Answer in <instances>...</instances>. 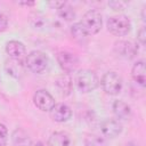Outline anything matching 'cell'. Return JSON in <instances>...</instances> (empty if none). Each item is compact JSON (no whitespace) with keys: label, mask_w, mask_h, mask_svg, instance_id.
<instances>
[{"label":"cell","mask_w":146,"mask_h":146,"mask_svg":"<svg viewBox=\"0 0 146 146\" xmlns=\"http://www.w3.org/2000/svg\"><path fill=\"white\" fill-rule=\"evenodd\" d=\"M78 24L86 36L94 35L100 31L103 26V18L98 10L90 9L82 16L81 21Z\"/></svg>","instance_id":"cell-1"},{"label":"cell","mask_w":146,"mask_h":146,"mask_svg":"<svg viewBox=\"0 0 146 146\" xmlns=\"http://www.w3.org/2000/svg\"><path fill=\"white\" fill-rule=\"evenodd\" d=\"M100 83L103 90L108 95H117L122 89V78L116 72L105 73Z\"/></svg>","instance_id":"cell-5"},{"label":"cell","mask_w":146,"mask_h":146,"mask_svg":"<svg viewBox=\"0 0 146 146\" xmlns=\"http://www.w3.org/2000/svg\"><path fill=\"white\" fill-rule=\"evenodd\" d=\"M57 13L60 18H63L64 21H67V22L74 21V18H75V11H74L73 7L71 5H68L67 2H64L57 9Z\"/></svg>","instance_id":"cell-17"},{"label":"cell","mask_w":146,"mask_h":146,"mask_svg":"<svg viewBox=\"0 0 146 146\" xmlns=\"http://www.w3.org/2000/svg\"><path fill=\"white\" fill-rule=\"evenodd\" d=\"M48 64H49L48 56L40 50L31 51L27 55L25 62V66L33 73H42L47 68Z\"/></svg>","instance_id":"cell-4"},{"label":"cell","mask_w":146,"mask_h":146,"mask_svg":"<svg viewBox=\"0 0 146 146\" xmlns=\"http://www.w3.org/2000/svg\"><path fill=\"white\" fill-rule=\"evenodd\" d=\"M18 5H24V6H33L34 1H18Z\"/></svg>","instance_id":"cell-24"},{"label":"cell","mask_w":146,"mask_h":146,"mask_svg":"<svg viewBox=\"0 0 146 146\" xmlns=\"http://www.w3.org/2000/svg\"><path fill=\"white\" fill-rule=\"evenodd\" d=\"M48 146H75V141L66 131H57L51 133L48 140Z\"/></svg>","instance_id":"cell-9"},{"label":"cell","mask_w":146,"mask_h":146,"mask_svg":"<svg viewBox=\"0 0 146 146\" xmlns=\"http://www.w3.org/2000/svg\"><path fill=\"white\" fill-rule=\"evenodd\" d=\"M8 140V130L5 124H0V146H6Z\"/></svg>","instance_id":"cell-19"},{"label":"cell","mask_w":146,"mask_h":146,"mask_svg":"<svg viewBox=\"0 0 146 146\" xmlns=\"http://www.w3.org/2000/svg\"><path fill=\"white\" fill-rule=\"evenodd\" d=\"M76 86L83 94L94 91L99 86V79L95 72L90 70H82L76 74Z\"/></svg>","instance_id":"cell-2"},{"label":"cell","mask_w":146,"mask_h":146,"mask_svg":"<svg viewBox=\"0 0 146 146\" xmlns=\"http://www.w3.org/2000/svg\"><path fill=\"white\" fill-rule=\"evenodd\" d=\"M131 75L132 79L141 87L145 86L146 83V68H145V63L143 60L137 62L131 70Z\"/></svg>","instance_id":"cell-14"},{"label":"cell","mask_w":146,"mask_h":146,"mask_svg":"<svg viewBox=\"0 0 146 146\" xmlns=\"http://www.w3.org/2000/svg\"><path fill=\"white\" fill-rule=\"evenodd\" d=\"M108 5L112 7V9H114V10H123V8H124V6H125V2H123V1H110L108 2Z\"/></svg>","instance_id":"cell-20"},{"label":"cell","mask_w":146,"mask_h":146,"mask_svg":"<svg viewBox=\"0 0 146 146\" xmlns=\"http://www.w3.org/2000/svg\"><path fill=\"white\" fill-rule=\"evenodd\" d=\"M138 40H139V42L144 46L145 44V42H146V29L145 27H141L139 31H138Z\"/></svg>","instance_id":"cell-22"},{"label":"cell","mask_w":146,"mask_h":146,"mask_svg":"<svg viewBox=\"0 0 146 146\" xmlns=\"http://www.w3.org/2000/svg\"><path fill=\"white\" fill-rule=\"evenodd\" d=\"M100 131L105 137L115 138L122 131V125L119 121L113 119H107L100 123Z\"/></svg>","instance_id":"cell-10"},{"label":"cell","mask_w":146,"mask_h":146,"mask_svg":"<svg viewBox=\"0 0 146 146\" xmlns=\"http://www.w3.org/2000/svg\"><path fill=\"white\" fill-rule=\"evenodd\" d=\"M84 145L86 146H107V143L103 137L90 133V135H87V137L84 138Z\"/></svg>","instance_id":"cell-18"},{"label":"cell","mask_w":146,"mask_h":146,"mask_svg":"<svg viewBox=\"0 0 146 146\" xmlns=\"http://www.w3.org/2000/svg\"><path fill=\"white\" fill-rule=\"evenodd\" d=\"M125 146H135V145H133V144H132V143H130V144H127V145H125Z\"/></svg>","instance_id":"cell-26"},{"label":"cell","mask_w":146,"mask_h":146,"mask_svg":"<svg viewBox=\"0 0 146 146\" xmlns=\"http://www.w3.org/2000/svg\"><path fill=\"white\" fill-rule=\"evenodd\" d=\"M114 49L121 57H124V58H128V59L133 58L138 54L137 44L132 41H127V40L116 41L115 46H114Z\"/></svg>","instance_id":"cell-8"},{"label":"cell","mask_w":146,"mask_h":146,"mask_svg":"<svg viewBox=\"0 0 146 146\" xmlns=\"http://www.w3.org/2000/svg\"><path fill=\"white\" fill-rule=\"evenodd\" d=\"M7 54L14 59H21L25 55V46L17 40H11L6 44Z\"/></svg>","instance_id":"cell-13"},{"label":"cell","mask_w":146,"mask_h":146,"mask_svg":"<svg viewBox=\"0 0 146 146\" xmlns=\"http://www.w3.org/2000/svg\"><path fill=\"white\" fill-rule=\"evenodd\" d=\"M107 30L116 36H124L131 30V22L125 15L113 16L107 21Z\"/></svg>","instance_id":"cell-3"},{"label":"cell","mask_w":146,"mask_h":146,"mask_svg":"<svg viewBox=\"0 0 146 146\" xmlns=\"http://www.w3.org/2000/svg\"><path fill=\"white\" fill-rule=\"evenodd\" d=\"M33 102L34 105L43 112H50L55 106V99L47 90H38L33 96Z\"/></svg>","instance_id":"cell-6"},{"label":"cell","mask_w":146,"mask_h":146,"mask_svg":"<svg viewBox=\"0 0 146 146\" xmlns=\"http://www.w3.org/2000/svg\"><path fill=\"white\" fill-rule=\"evenodd\" d=\"M50 116L56 122H66L72 116L71 108L65 104H55L50 110Z\"/></svg>","instance_id":"cell-11"},{"label":"cell","mask_w":146,"mask_h":146,"mask_svg":"<svg viewBox=\"0 0 146 146\" xmlns=\"http://www.w3.org/2000/svg\"><path fill=\"white\" fill-rule=\"evenodd\" d=\"M42 18L43 17H41V16H36L35 18L32 19V25L34 29H40L44 25V19H42Z\"/></svg>","instance_id":"cell-21"},{"label":"cell","mask_w":146,"mask_h":146,"mask_svg":"<svg viewBox=\"0 0 146 146\" xmlns=\"http://www.w3.org/2000/svg\"><path fill=\"white\" fill-rule=\"evenodd\" d=\"M113 112L120 120H128L131 116V108L123 100H115L113 103Z\"/></svg>","instance_id":"cell-15"},{"label":"cell","mask_w":146,"mask_h":146,"mask_svg":"<svg viewBox=\"0 0 146 146\" xmlns=\"http://www.w3.org/2000/svg\"><path fill=\"white\" fill-rule=\"evenodd\" d=\"M29 146H44L41 141H38V143H33V144H30Z\"/></svg>","instance_id":"cell-25"},{"label":"cell","mask_w":146,"mask_h":146,"mask_svg":"<svg viewBox=\"0 0 146 146\" xmlns=\"http://www.w3.org/2000/svg\"><path fill=\"white\" fill-rule=\"evenodd\" d=\"M56 86H57L59 92L63 96L70 95V92L72 90V81H71V78L67 74H63V75L58 76L57 80H56Z\"/></svg>","instance_id":"cell-16"},{"label":"cell","mask_w":146,"mask_h":146,"mask_svg":"<svg viewBox=\"0 0 146 146\" xmlns=\"http://www.w3.org/2000/svg\"><path fill=\"white\" fill-rule=\"evenodd\" d=\"M8 26V18L6 15L0 14V31H5Z\"/></svg>","instance_id":"cell-23"},{"label":"cell","mask_w":146,"mask_h":146,"mask_svg":"<svg viewBox=\"0 0 146 146\" xmlns=\"http://www.w3.org/2000/svg\"><path fill=\"white\" fill-rule=\"evenodd\" d=\"M5 70L7 72V74H9L13 78H21L24 75L25 72V65L23 64V62L21 59H14L10 58L9 60L6 62L5 64Z\"/></svg>","instance_id":"cell-12"},{"label":"cell","mask_w":146,"mask_h":146,"mask_svg":"<svg viewBox=\"0 0 146 146\" xmlns=\"http://www.w3.org/2000/svg\"><path fill=\"white\" fill-rule=\"evenodd\" d=\"M57 62L59 66L67 73L73 72L79 64V58L75 54L70 51H59L57 54Z\"/></svg>","instance_id":"cell-7"}]
</instances>
